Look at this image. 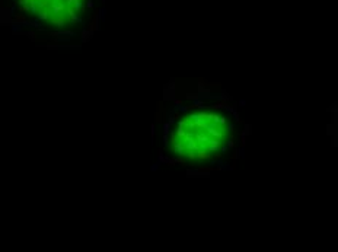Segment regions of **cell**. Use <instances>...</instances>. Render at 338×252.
I'll use <instances>...</instances> for the list:
<instances>
[{
  "label": "cell",
  "instance_id": "cell-1",
  "mask_svg": "<svg viewBox=\"0 0 338 252\" xmlns=\"http://www.w3.org/2000/svg\"><path fill=\"white\" fill-rule=\"evenodd\" d=\"M233 124L219 109H198L181 118L170 135L172 151L188 162L217 157L230 143Z\"/></svg>",
  "mask_w": 338,
  "mask_h": 252
}]
</instances>
